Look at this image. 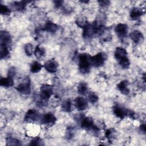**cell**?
<instances>
[{
    "label": "cell",
    "mask_w": 146,
    "mask_h": 146,
    "mask_svg": "<svg viewBox=\"0 0 146 146\" xmlns=\"http://www.w3.org/2000/svg\"><path fill=\"white\" fill-rule=\"evenodd\" d=\"M104 26L100 21H95L92 24H88L83 29V36L86 39H91L100 36L104 33Z\"/></svg>",
    "instance_id": "1"
},
{
    "label": "cell",
    "mask_w": 146,
    "mask_h": 146,
    "mask_svg": "<svg viewBox=\"0 0 146 146\" xmlns=\"http://www.w3.org/2000/svg\"><path fill=\"white\" fill-rule=\"evenodd\" d=\"M91 56L87 54L83 53L78 56L79 69L81 73L87 74L90 72L91 68Z\"/></svg>",
    "instance_id": "2"
},
{
    "label": "cell",
    "mask_w": 146,
    "mask_h": 146,
    "mask_svg": "<svg viewBox=\"0 0 146 146\" xmlns=\"http://www.w3.org/2000/svg\"><path fill=\"white\" fill-rule=\"evenodd\" d=\"M82 128L91 132L95 136H98L99 133L100 129L94 125L93 119L90 117H84L80 123Z\"/></svg>",
    "instance_id": "3"
},
{
    "label": "cell",
    "mask_w": 146,
    "mask_h": 146,
    "mask_svg": "<svg viewBox=\"0 0 146 146\" xmlns=\"http://www.w3.org/2000/svg\"><path fill=\"white\" fill-rule=\"evenodd\" d=\"M16 90L22 94L27 95L31 92V80L29 77H26L17 87Z\"/></svg>",
    "instance_id": "4"
},
{
    "label": "cell",
    "mask_w": 146,
    "mask_h": 146,
    "mask_svg": "<svg viewBox=\"0 0 146 146\" xmlns=\"http://www.w3.org/2000/svg\"><path fill=\"white\" fill-rule=\"evenodd\" d=\"M107 56L104 52H99L91 58V65L94 67H99L102 66Z\"/></svg>",
    "instance_id": "5"
},
{
    "label": "cell",
    "mask_w": 146,
    "mask_h": 146,
    "mask_svg": "<svg viewBox=\"0 0 146 146\" xmlns=\"http://www.w3.org/2000/svg\"><path fill=\"white\" fill-rule=\"evenodd\" d=\"M39 120L42 124L48 127H51L55 123L56 118L53 113L47 112L42 115Z\"/></svg>",
    "instance_id": "6"
},
{
    "label": "cell",
    "mask_w": 146,
    "mask_h": 146,
    "mask_svg": "<svg viewBox=\"0 0 146 146\" xmlns=\"http://www.w3.org/2000/svg\"><path fill=\"white\" fill-rule=\"evenodd\" d=\"M39 112L34 109L29 110L24 117V120L27 123H34L40 119Z\"/></svg>",
    "instance_id": "7"
},
{
    "label": "cell",
    "mask_w": 146,
    "mask_h": 146,
    "mask_svg": "<svg viewBox=\"0 0 146 146\" xmlns=\"http://www.w3.org/2000/svg\"><path fill=\"white\" fill-rule=\"evenodd\" d=\"M53 94V88L49 84H43L40 88V97L47 100Z\"/></svg>",
    "instance_id": "8"
},
{
    "label": "cell",
    "mask_w": 146,
    "mask_h": 146,
    "mask_svg": "<svg viewBox=\"0 0 146 146\" xmlns=\"http://www.w3.org/2000/svg\"><path fill=\"white\" fill-rule=\"evenodd\" d=\"M128 30V26L124 23H119L115 28V33L120 39H124L127 36Z\"/></svg>",
    "instance_id": "9"
},
{
    "label": "cell",
    "mask_w": 146,
    "mask_h": 146,
    "mask_svg": "<svg viewBox=\"0 0 146 146\" xmlns=\"http://www.w3.org/2000/svg\"><path fill=\"white\" fill-rule=\"evenodd\" d=\"M128 109L125 108L124 107L117 104L115 105L113 107V112L114 115L120 119H124L128 113Z\"/></svg>",
    "instance_id": "10"
},
{
    "label": "cell",
    "mask_w": 146,
    "mask_h": 146,
    "mask_svg": "<svg viewBox=\"0 0 146 146\" xmlns=\"http://www.w3.org/2000/svg\"><path fill=\"white\" fill-rule=\"evenodd\" d=\"M74 104L76 108L78 111H83L88 107V102L87 99L82 96H78L75 98Z\"/></svg>",
    "instance_id": "11"
},
{
    "label": "cell",
    "mask_w": 146,
    "mask_h": 146,
    "mask_svg": "<svg viewBox=\"0 0 146 146\" xmlns=\"http://www.w3.org/2000/svg\"><path fill=\"white\" fill-rule=\"evenodd\" d=\"M58 63L54 59H51L47 61L44 65L45 70L50 73H55L56 72L58 67Z\"/></svg>",
    "instance_id": "12"
},
{
    "label": "cell",
    "mask_w": 146,
    "mask_h": 146,
    "mask_svg": "<svg viewBox=\"0 0 146 146\" xmlns=\"http://www.w3.org/2000/svg\"><path fill=\"white\" fill-rule=\"evenodd\" d=\"M12 39L10 33L6 31H1L0 33V44L10 46Z\"/></svg>",
    "instance_id": "13"
},
{
    "label": "cell",
    "mask_w": 146,
    "mask_h": 146,
    "mask_svg": "<svg viewBox=\"0 0 146 146\" xmlns=\"http://www.w3.org/2000/svg\"><path fill=\"white\" fill-rule=\"evenodd\" d=\"M130 39L135 43H140L144 40V35L139 30H134L129 34Z\"/></svg>",
    "instance_id": "14"
},
{
    "label": "cell",
    "mask_w": 146,
    "mask_h": 146,
    "mask_svg": "<svg viewBox=\"0 0 146 146\" xmlns=\"http://www.w3.org/2000/svg\"><path fill=\"white\" fill-rule=\"evenodd\" d=\"M114 56L115 59L119 62L127 57V52L125 48L118 47L115 51Z\"/></svg>",
    "instance_id": "15"
},
{
    "label": "cell",
    "mask_w": 146,
    "mask_h": 146,
    "mask_svg": "<svg viewBox=\"0 0 146 146\" xmlns=\"http://www.w3.org/2000/svg\"><path fill=\"white\" fill-rule=\"evenodd\" d=\"M128 82L124 80L121 81L117 86V89L120 92L124 95H128L129 92V89L128 88Z\"/></svg>",
    "instance_id": "16"
},
{
    "label": "cell",
    "mask_w": 146,
    "mask_h": 146,
    "mask_svg": "<svg viewBox=\"0 0 146 146\" xmlns=\"http://www.w3.org/2000/svg\"><path fill=\"white\" fill-rule=\"evenodd\" d=\"M143 14V10L139 7H134L131 9L129 15L132 19L137 20L140 18Z\"/></svg>",
    "instance_id": "17"
},
{
    "label": "cell",
    "mask_w": 146,
    "mask_h": 146,
    "mask_svg": "<svg viewBox=\"0 0 146 146\" xmlns=\"http://www.w3.org/2000/svg\"><path fill=\"white\" fill-rule=\"evenodd\" d=\"M58 29V26L55 23L51 22V21H47L44 26L43 29L47 32L54 33H55Z\"/></svg>",
    "instance_id": "18"
},
{
    "label": "cell",
    "mask_w": 146,
    "mask_h": 146,
    "mask_svg": "<svg viewBox=\"0 0 146 146\" xmlns=\"http://www.w3.org/2000/svg\"><path fill=\"white\" fill-rule=\"evenodd\" d=\"M14 84L13 78L7 76V78H1L0 80V85L5 87H10Z\"/></svg>",
    "instance_id": "19"
},
{
    "label": "cell",
    "mask_w": 146,
    "mask_h": 146,
    "mask_svg": "<svg viewBox=\"0 0 146 146\" xmlns=\"http://www.w3.org/2000/svg\"><path fill=\"white\" fill-rule=\"evenodd\" d=\"M45 49L39 45L36 46L34 50V54L37 59H41L45 55Z\"/></svg>",
    "instance_id": "20"
},
{
    "label": "cell",
    "mask_w": 146,
    "mask_h": 146,
    "mask_svg": "<svg viewBox=\"0 0 146 146\" xmlns=\"http://www.w3.org/2000/svg\"><path fill=\"white\" fill-rule=\"evenodd\" d=\"M77 89L79 94L81 95H84L88 92V88L87 84L84 82H82L78 84Z\"/></svg>",
    "instance_id": "21"
},
{
    "label": "cell",
    "mask_w": 146,
    "mask_h": 146,
    "mask_svg": "<svg viewBox=\"0 0 146 146\" xmlns=\"http://www.w3.org/2000/svg\"><path fill=\"white\" fill-rule=\"evenodd\" d=\"M10 54L9 46L0 44V58L1 59H5L8 57Z\"/></svg>",
    "instance_id": "22"
},
{
    "label": "cell",
    "mask_w": 146,
    "mask_h": 146,
    "mask_svg": "<svg viewBox=\"0 0 146 146\" xmlns=\"http://www.w3.org/2000/svg\"><path fill=\"white\" fill-rule=\"evenodd\" d=\"M72 109V102L70 99H67L62 104V110L65 112H70Z\"/></svg>",
    "instance_id": "23"
},
{
    "label": "cell",
    "mask_w": 146,
    "mask_h": 146,
    "mask_svg": "<svg viewBox=\"0 0 146 146\" xmlns=\"http://www.w3.org/2000/svg\"><path fill=\"white\" fill-rule=\"evenodd\" d=\"M26 1H16L14 2L12 5V7L15 9V10L17 11H22L23 10L26 5Z\"/></svg>",
    "instance_id": "24"
},
{
    "label": "cell",
    "mask_w": 146,
    "mask_h": 146,
    "mask_svg": "<svg viewBox=\"0 0 146 146\" xmlns=\"http://www.w3.org/2000/svg\"><path fill=\"white\" fill-rule=\"evenodd\" d=\"M42 64L37 61H34L30 65V71L33 73H37L42 69Z\"/></svg>",
    "instance_id": "25"
},
{
    "label": "cell",
    "mask_w": 146,
    "mask_h": 146,
    "mask_svg": "<svg viewBox=\"0 0 146 146\" xmlns=\"http://www.w3.org/2000/svg\"><path fill=\"white\" fill-rule=\"evenodd\" d=\"M76 23L79 27L83 29L86 27L89 24L87 19L83 17L78 18L76 20Z\"/></svg>",
    "instance_id": "26"
},
{
    "label": "cell",
    "mask_w": 146,
    "mask_h": 146,
    "mask_svg": "<svg viewBox=\"0 0 146 146\" xmlns=\"http://www.w3.org/2000/svg\"><path fill=\"white\" fill-rule=\"evenodd\" d=\"M6 145H22L21 141L15 138L7 137L6 139Z\"/></svg>",
    "instance_id": "27"
},
{
    "label": "cell",
    "mask_w": 146,
    "mask_h": 146,
    "mask_svg": "<svg viewBox=\"0 0 146 146\" xmlns=\"http://www.w3.org/2000/svg\"><path fill=\"white\" fill-rule=\"evenodd\" d=\"M118 62H119V64H120V66L124 69L128 68L129 67V65H130V62H129V60L128 57L119 61Z\"/></svg>",
    "instance_id": "28"
},
{
    "label": "cell",
    "mask_w": 146,
    "mask_h": 146,
    "mask_svg": "<svg viewBox=\"0 0 146 146\" xmlns=\"http://www.w3.org/2000/svg\"><path fill=\"white\" fill-rule=\"evenodd\" d=\"M98 99H99L98 96L94 92H91L88 95V100L91 103H95L97 102L98 100Z\"/></svg>",
    "instance_id": "29"
},
{
    "label": "cell",
    "mask_w": 146,
    "mask_h": 146,
    "mask_svg": "<svg viewBox=\"0 0 146 146\" xmlns=\"http://www.w3.org/2000/svg\"><path fill=\"white\" fill-rule=\"evenodd\" d=\"M25 51L27 56H31L33 52V46L31 43H27L25 46Z\"/></svg>",
    "instance_id": "30"
},
{
    "label": "cell",
    "mask_w": 146,
    "mask_h": 146,
    "mask_svg": "<svg viewBox=\"0 0 146 146\" xmlns=\"http://www.w3.org/2000/svg\"><path fill=\"white\" fill-rule=\"evenodd\" d=\"M10 9L4 5H0V13L2 15H9L10 14Z\"/></svg>",
    "instance_id": "31"
},
{
    "label": "cell",
    "mask_w": 146,
    "mask_h": 146,
    "mask_svg": "<svg viewBox=\"0 0 146 146\" xmlns=\"http://www.w3.org/2000/svg\"><path fill=\"white\" fill-rule=\"evenodd\" d=\"M75 133V130L74 127H68L66 131V136L68 140L71 139L73 137Z\"/></svg>",
    "instance_id": "32"
},
{
    "label": "cell",
    "mask_w": 146,
    "mask_h": 146,
    "mask_svg": "<svg viewBox=\"0 0 146 146\" xmlns=\"http://www.w3.org/2000/svg\"><path fill=\"white\" fill-rule=\"evenodd\" d=\"M30 145H44V143H43V141H42V140L39 137H35V138H34L30 142Z\"/></svg>",
    "instance_id": "33"
},
{
    "label": "cell",
    "mask_w": 146,
    "mask_h": 146,
    "mask_svg": "<svg viewBox=\"0 0 146 146\" xmlns=\"http://www.w3.org/2000/svg\"><path fill=\"white\" fill-rule=\"evenodd\" d=\"M113 135H114V131H113V129H107L106 131L105 135H106V137L108 140H111L112 139H113Z\"/></svg>",
    "instance_id": "34"
},
{
    "label": "cell",
    "mask_w": 146,
    "mask_h": 146,
    "mask_svg": "<svg viewBox=\"0 0 146 146\" xmlns=\"http://www.w3.org/2000/svg\"><path fill=\"white\" fill-rule=\"evenodd\" d=\"M7 73H8L7 74V76L13 78V77H14L15 74H16V70H15V67H10Z\"/></svg>",
    "instance_id": "35"
},
{
    "label": "cell",
    "mask_w": 146,
    "mask_h": 146,
    "mask_svg": "<svg viewBox=\"0 0 146 146\" xmlns=\"http://www.w3.org/2000/svg\"><path fill=\"white\" fill-rule=\"evenodd\" d=\"M98 3L100 6L106 7L110 5V1H99Z\"/></svg>",
    "instance_id": "36"
},
{
    "label": "cell",
    "mask_w": 146,
    "mask_h": 146,
    "mask_svg": "<svg viewBox=\"0 0 146 146\" xmlns=\"http://www.w3.org/2000/svg\"><path fill=\"white\" fill-rule=\"evenodd\" d=\"M54 2L55 7H56V8H59V7L62 6V5L63 3V1H55Z\"/></svg>",
    "instance_id": "37"
},
{
    "label": "cell",
    "mask_w": 146,
    "mask_h": 146,
    "mask_svg": "<svg viewBox=\"0 0 146 146\" xmlns=\"http://www.w3.org/2000/svg\"><path fill=\"white\" fill-rule=\"evenodd\" d=\"M140 130H141L142 132H143V133H145V124H142V125L140 126Z\"/></svg>",
    "instance_id": "38"
}]
</instances>
